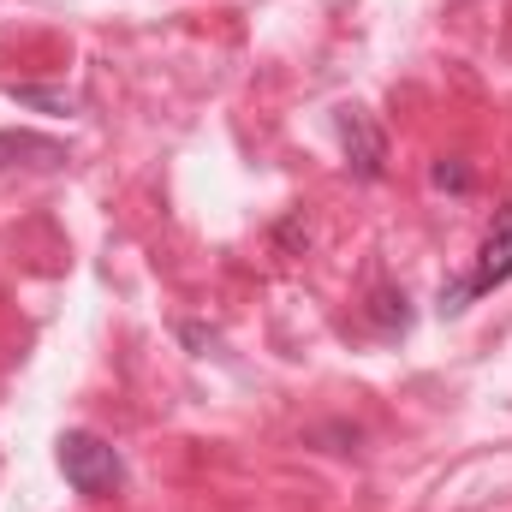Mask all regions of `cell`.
I'll return each mask as SVG.
<instances>
[{
	"mask_svg": "<svg viewBox=\"0 0 512 512\" xmlns=\"http://www.w3.org/2000/svg\"><path fill=\"white\" fill-rule=\"evenodd\" d=\"M60 471H66V483H72L84 501H108V495H120V483H126L120 453H114L102 435H90V429L60 435Z\"/></svg>",
	"mask_w": 512,
	"mask_h": 512,
	"instance_id": "cell-1",
	"label": "cell"
},
{
	"mask_svg": "<svg viewBox=\"0 0 512 512\" xmlns=\"http://www.w3.org/2000/svg\"><path fill=\"white\" fill-rule=\"evenodd\" d=\"M507 280H512V203H501L495 221H489V239H483V251H477V268L441 292V310L459 316L471 298H483V292H495V286H507Z\"/></svg>",
	"mask_w": 512,
	"mask_h": 512,
	"instance_id": "cell-2",
	"label": "cell"
},
{
	"mask_svg": "<svg viewBox=\"0 0 512 512\" xmlns=\"http://www.w3.org/2000/svg\"><path fill=\"white\" fill-rule=\"evenodd\" d=\"M340 137H346L352 173H358V179H382L387 143H382V131H376V120H370L364 108H346V114H340Z\"/></svg>",
	"mask_w": 512,
	"mask_h": 512,
	"instance_id": "cell-3",
	"label": "cell"
},
{
	"mask_svg": "<svg viewBox=\"0 0 512 512\" xmlns=\"http://www.w3.org/2000/svg\"><path fill=\"white\" fill-rule=\"evenodd\" d=\"M0 155H42V161H60V149L42 143V137H0Z\"/></svg>",
	"mask_w": 512,
	"mask_h": 512,
	"instance_id": "cell-4",
	"label": "cell"
},
{
	"mask_svg": "<svg viewBox=\"0 0 512 512\" xmlns=\"http://www.w3.org/2000/svg\"><path fill=\"white\" fill-rule=\"evenodd\" d=\"M12 102H24V108H54V114H66L72 102L66 96H54V90H12Z\"/></svg>",
	"mask_w": 512,
	"mask_h": 512,
	"instance_id": "cell-5",
	"label": "cell"
},
{
	"mask_svg": "<svg viewBox=\"0 0 512 512\" xmlns=\"http://www.w3.org/2000/svg\"><path fill=\"white\" fill-rule=\"evenodd\" d=\"M435 185H453V191H465V185H471V173H465V167H435Z\"/></svg>",
	"mask_w": 512,
	"mask_h": 512,
	"instance_id": "cell-6",
	"label": "cell"
}]
</instances>
